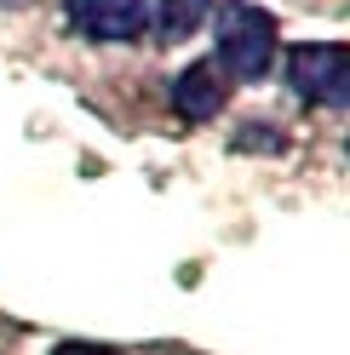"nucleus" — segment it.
Returning a JSON list of instances; mask_svg holds the SVG:
<instances>
[{
    "label": "nucleus",
    "mask_w": 350,
    "mask_h": 355,
    "mask_svg": "<svg viewBox=\"0 0 350 355\" xmlns=\"http://www.w3.org/2000/svg\"><path fill=\"white\" fill-rule=\"evenodd\" d=\"M288 86L310 109H350V46L339 40H304L288 46Z\"/></svg>",
    "instance_id": "2"
},
{
    "label": "nucleus",
    "mask_w": 350,
    "mask_h": 355,
    "mask_svg": "<svg viewBox=\"0 0 350 355\" xmlns=\"http://www.w3.org/2000/svg\"><path fill=\"white\" fill-rule=\"evenodd\" d=\"M17 6H29V0H0V12H17Z\"/></svg>",
    "instance_id": "8"
},
{
    "label": "nucleus",
    "mask_w": 350,
    "mask_h": 355,
    "mask_svg": "<svg viewBox=\"0 0 350 355\" xmlns=\"http://www.w3.org/2000/svg\"><path fill=\"white\" fill-rule=\"evenodd\" d=\"M167 98H172V109H178L184 121H212L218 109L230 103V75L218 69L212 58H195V63H184L178 75H172V86H167Z\"/></svg>",
    "instance_id": "4"
},
{
    "label": "nucleus",
    "mask_w": 350,
    "mask_h": 355,
    "mask_svg": "<svg viewBox=\"0 0 350 355\" xmlns=\"http://www.w3.org/2000/svg\"><path fill=\"white\" fill-rule=\"evenodd\" d=\"M344 161H350V138H344Z\"/></svg>",
    "instance_id": "9"
},
{
    "label": "nucleus",
    "mask_w": 350,
    "mask_h": 355,
    "mask_svg": "<svg viewBox=\"0 0 350 355\" xmlns=\"http://www.w3.org/2000/svg\"><path fill=\"white\" fill-rule=\"evenodd\" d=\"M276 52H281L276 12L253 6V0H218L212 6V63L235 86L265 80L276 69Z\"/></svg>",
    "instance_id": "1"
},
{
    "label": "nucleus",
    "mask_w": 350,
    "mask_h": 355,
    "mask_svg": "<svg viewBox=\"0 0 350 355\" xmlns=\"http://www.w3.org/2000/svg\"><path fill=\"white\" fill-rule=\"evenodd\" d=\"M63 24L92 46H126L149 29V0H63Z\"/></svg>",
    "instance_id": "3"
},
{
    "label": "nucleus",
    "mask_w": 350,
    "mask_h": 355,
    "mask_svg": "<svg viewBox=\"0 0 350 355\" xmlns=\"http://www.w3.org/2000/svg\"><path fill=\"white\" fill-rule=\"evenodd\" d=\"M52 355H126V349H109V344H81V338H69V344H58Z\"/></svg>",
    "instance_id": "7"
},
{
    "label": "nucleus",
    "mask_w": 350,
    "mask_h": 355,
    "mask_svg": "<svg viewBox=\"0 0 350 355\" xmlns=\"http://www.w3.org/2000/svg\"><path fill=\"white\" fill-rule=\"evenodd\" d=\"M212 6L218 0H156L149 6V29H156L161 46H184L195 29L212 24Z\"/></svg>",
    "instance_id": "5"
},
{
    "label": "nucleus",
    "mask_w": 350,
    "mask_h": 355,
    "mask_svg": "<svg viewBox=\"0 0 350 355\" xmlns=\"http://www.w3.org/2000/svg\"><path fill=\"white\" fill-rule=\"evenodd\" d=\"M235 149H265V155H281V149H288V132L270 126V121H253V126L235 132Z\"/></svg>",
    "instance_id": "6"
}]
</instances>
